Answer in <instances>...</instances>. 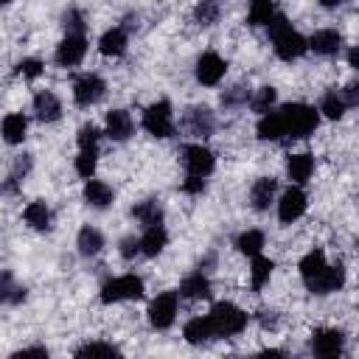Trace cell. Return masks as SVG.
I'll return each mask as SVG.
<instances>
[{
    "instance_id": "cell-1",
    "label": "cell",
    "mask_w": 359,
    "mask_h": 359,
    "mask_svg": "<svg viewBox=\"0 0 359 359\" xmlns=\"http://www.w3.org/2000/svg\"><path fill=\"white\" fill-rule=\"evenodd\" d=\"M266 31H269V39H272V45H275V53H278L283 62L300 59V56L309 50L306 39L289 25V20H286L283 14H272L269 22H266Z\"/></svg>"
},
{
    "instance_id": "cell-2",
    "label": "cell",
    "mask_w": 359,
    "mask_h": 359,
    "mask_svg": "<svg viewBox=\"0 0 359 359\" xmlns=\"http://www.w3.org/2000/svg\"><path fill=\"white\" fill-rule=\"evenodd\" d=\"M278 115H280L283 137H309L320 123L317 109L309 104H286L278 109Z\"/></svg>"
},
{
    "instance_id": "cell-3",
    "label": "cell",
    "mask_w": 359,
    "mask_h": 359,
    "mask_svg": "<svg viewBox=\"0 0 359 359\" xmlns=\"http://www.w3.org/2000/svg\"><path fill=\"white\" fill-rule=\"evenodd\" d=\"M208 317H210V325H213L216 337H236V334H241L247 328V314L238 306L227 303V300L216 303Z\"/></svg>"
},
{
    "instance_id": "cell-4",
    "label": "cell",
    "mask_w": 359,
    "mask_h": 359,
    "mask_svg": "<svg viewBox=\"0 0 359 359\" xmlns=\"http://www.w3.org/2000/svg\"><path fill=\"white\" fill-rule=\"evenodd\" d=\"M137 297H143V280L137 275H121V278H112L101 286V300L104 303L137 300Z\"/></svg>"
},
{
    "instance_id": "cell-5",
    "label": "cell",
    "mask_w": 359,
    "mask_h": 359,
    "mask_svg": "<svg viewBox=\"0 0 359 359\" xmlns=\"http://www.w3.org/2000/svg\"><path fill=\"white\" fill-rule=\"evenodd\" d=\"M143 129L154 137H168L174 135V115H171V104L168 101H154L151 107H146L143 112Z\"/></svg>"
},
{
    "instance_id": "cell-6",
    "label": "cell",
    "mask_w": 359,
    "mask_h": 359,
    "mask_svg": "<svg viewBox=\"0 0 359 359\" xmlns=\"http://www.w3.org/2000/svg\"><path fill=\"white\" fill-rule=\"evenodd\" d=\"M104 90H107V84H104L101 76L84 73V76L76 79V84H73V98H76L79 107H93V104H98V101L104 98Z\"/></svg>"
},
{
    "instance_id": "cell-7",
    "label": "cell",
    "mask_w": 359,
    "mask_h": 359,
    "mask_svg": "<svg viewBox=\"0 0 359 359\" xmlns=\"http://www.w3.org/2000/svg\"><path fill=\"white\" fill-rule=\"evenodd\" d=\"M182 165L194 177H208L213 171L216 160H213V151L210 149H205L202 143H191V146L182 149Z\"/></svg>"
},
{
    "instance_id": "cell-8",
    "label": "cell",
    "mask_w": 359,
    "mask_h": 359,
    "mask_svg": "<svg viewBox=\"0 0 359 359\" xmlns=\"http://www.w3.org/2000/svg\"><path fill=\"white\" fill-rule=\"evenodd\" d=\"M177 317V292H163L149 306V323L154 328H168Z\"/></svg>"
},
{
    "instance_id": "cell-9",
    "label": "cell",
    "mask_w": 359,
    "mask_h": 359,
    "mask_svg": "<svg viewBox=\"0 0 359 359\" xmlns=\"http://www.w3.org/2000/svg\"><path fill=\"white\" fill-rule=\"evenodd\" d=\"M345 348V334L337 328H320L311 334V353L314 356H339Z\"/></svg>"
},
{
    "instance_id": "cell-10",
    "label": "cell",
    "mask_w": 359,
    "mask_h": 359,
    "mask_svg": "<svg viewBox=\"0 0 359 359\" xmlns=\"http://www.w3.org/2000/svg\"><path fill=\"white\" fill-rule=\"evenodd\" d=\"M224 70H227L224 59H222L219 53H213V50H208V53H202V56L196 59V81L205 84V87L219 84L222 76H224Z\"/></svg>"
},
{
    "instance_id": "cell-11",
    "label": "cell",
    "mask_w": 359,
    "mask_h": 359,
    "mask_svg": "<svg viewBox=\"0 0 359 359\" xmlns=\"http://www.w3.org/2000/svg\"><path fill=\"white\" fill-rule=\"evenodd\" d=\"M213 126H216V121H213V112H210L208 107H191V109H185V115H182V129H185L188 135H194V137H208V135H213Z\"/></svg>"
},
{
    "instance_id": "cell-12",
    "label": "cell",
    "mask_w": 359,
    "mask_h": 359,
    "mask_svg": "<svg viewBox=\"0 0 359 359\" xmlns=\"http://www.w3.org/2000/svg\"><path fill=\"white\" fill-rule=\"evenodd\" d=\"M342 286H345V269H342V264H337V266H328L325 264V269L320 275H314V278L306 280V289L314 292V294H328V292H337Z\"/></svg>"
},
{
    "instance_id": "cell-13",
    "label": "cell",
    "mask_w": 359,
    "mask_h": 359,
    "mask_svg": "<svg viewBox=\"0 0 359 359\" xmlns=\"http://www.w3.org/2000/svg\"><path fill=\"white\" fill-rule=\"evenodd\" d=\"M303 213H306V194H303L297 185L286 188L283 196H280V202H278V219H280L283 224H292V222L300 219Z\"/></svg>"
},
{
    "instance_id": "cell-14",
    "label": "cell",
    "mask_w": 359,
    "mask_h": 359,
    "mask_svg": "<svg viewBox=\"0 0 359 359\" xmlns=\"http://www.w3.org/2000/svg\"><path fill=\"white\" fill-rule=\"evenodd\" d=\"M84 53H87V39H84V34H67V36L59 42V48H56V62H59L62 67H73V65H79V62L84 59Z\"/></svg>"
},
{
    "instance_id": "cell-15",
    "label": "cell",
    "mask_w": 359,
    "mask_h": 359,
    "mask_svg": "<svg viewBox=\"0 0 359 359\" xmlns=\"http://www.w3.org/2000/svg\"><path fill=\"white\" fill-rule=\"evenodd\" d=\"M306 45H309L314 53H320V56H331V53H337V50L342 48V34L334 31V28H323V31H317Z\"/></svg>"
},
{
    "instance_id": "cell-16",
    "label": "cell",
    "mask_w": 359,
    "mask_h": 359,
    "mask_svg": "<svg viewBox=\"0 0 359 359\" xmlns=\"http://www.w3.org/2000/svg\"><path fill=\"white\" fill-rule=\"evenodd\" d=\"M34 112H36L39 121L50 123V121H59V115H62V104H59V98H56L50 90H42V93L34 95Z\"/></svg>"
},
{
    "instance_id": "cell-17",
    "label": "cell",
    "mask_w": 359,
    "mask_h": 359,
    "mask_svg": "<svg viewBox=\"0 0 359 359\" xmlns=\"http://www.w3.org/2000/svg\"><path fill=\"white\" fill-rule=\"evenodd\" d=\"M137 241H140V252L149 255V258H154V255H160L163 247L168 244V233H165L163 224H151V227H146V233H143Z\"/></svg>"
},
{
    "instance_id": "cell-18",
    "label": "cell",
    "mask_w": 359,
    "mask_h": 359,
    "mask_svg": "<svg viewBox=\"0 0 359 359\" xmlns=\"http://www.w3.org/2000/svg\"><path fill=\"white\" fill-rule=\"evenodd\" d=\"M112 199H115V194H112V188H109L107 182L93 180V177L84 182V202H87V205H93V208H107V205H112Z\"/></svg>"
},
{
    "instance_id": "cell-19",
    "label": "cell",
    "mask_w": 359,
    "mask_h": 359,
    "mask_svg": "<svg viewBox=\"0 0 359 359\" xmlns=\"http://www.w3.org/2000/svg\"><path fill=\"white\" fill-rule=\"evenodd\" d=\"M132 135V118H129V112L126 109H112L109 115H107V137H112V140H126Z\"/></svg>"
},
{
    "instance_id": "cell-20",
    "label": "cell",
    "mask_w": 359,
    "mask_h": 359,
    "mask_svg": "<svg viewBox=\"0 0 359 359\" xmlns=\"http://www.w3.org/2000/svg\"><path fill=\"white\" fill-rule=\"evenodd\" d=\"M180 294L188 297V300H205V297H210V280L202 272H191L180 283Z\"/></svg>"
},
{
    "instance_id": "cell-21",
    "label": "cell",
    "mask_w": 359,
    "mask_h": 359,
    "mask_svg": "<svg viewBox=\"0 0 359 359\" xmlns=\"http://www.w3.org/2000/svg\"><path fill=\"white\" fill-rule=\"evenodd\" d=\"M275 191H278V182H275L272 177H261V180H255V185H252V191H250V202H252V208H255V210H266L269 202H272V196H275Z\"/></svg>"
},
{
    "instance_id": "cell-22",
    "label": "cell",
    "mask_w": 359,
    "mask_h": 359,
    "mask_svg": "<svg viewBox=\"0 0 359 359\" xmlns=\"http://www.w3.org/2000/svg\"><path fill=\"white\" fill-rule=\"evenodd\" d=\"M182 334H185V339L191 345H202V342H208V339L216 337L213 334V325H210V317H194V320H188L185 328H182Z\"/></svg>"
},
{
    "instance_id": "cell-23",
    "label": "cell",
    "mask_w": 359,
    "mask_h": 359,
    "mask_svg": "<svg viewBox=\"0 0 359 359\" xmlns=\"http://www.w3.org/2000/svg\"><path fill=\"white\" fill-rule=\"evenodd\" d=\"M286 171H289V177H292L297 185H303V182L311 177V171H314V157H311V154H306V151L292 154V157H289V163H286Z\"/></svg>"
},
{
    "instance_id": "cell-24",
    "label": "cell",
    "mask_w": 359,
    "mask_h": 359,
    "mask_svg": "<svg viewBox=\"0 0 359 359\" xmlns=\"http://www.w3.org/2000/svg\"><path fill=\"white\" fill-rule=\"evenodd\" d=\"M98 50L104 56H121L126 50V28H109L101 39H98Z\"/></svg>"
},
{
    "instance_id": "cell-25",
    "label": "cell",
    "mask_w": 359,
    "mask_h": 359,
    "mask_svg": "<svg viewBox=\"0 0 359 359\" xmlns=\"http://www.w3.org/2000/svg\"><path fill=\"white\" fill-rule=\"evenodd\" d=\"M3 137H6V143H22V137H25V129H28V121H25V115H20V112H11V115H6L3 118Z\"/></svg>"
},
{
    "instance_id": "cell-26",
    "label": "cell",
    "mask_w": 359,
    "mask_h": 359,
    "mask_svg": "<svg viewBox=\"0 0 359 359\" xmlns=\"http://www.w3.org/2000/svg\"><path fill=\"white\" fill-rule=\"evenodd\" d=\"M132 216H135L140 224H146V227L163 224V208L157 205V199H146V202L135 205V208H132Z\"/></svg>"
},
{
    "instance_id": "cell-27",
    "label": "cell",
    "mask_w": 359,
    "mask_h": 359,
    "mask_svg": "<svg viewBox=\"0 0 359 359\" xmlns=\"http://www.w3.org/2000/svg\"><path fill=\"white\" fill-rule=\"evenodd\" d=\"M76 244H79V252L81 255H98L101 252V247H104V236L95 230V227H81L79 230V238H76Z\"/></svg>"
},
{
    "instance_id": "cell-28",
    "label": "cell",
    "mask_w": 359,
    "mask_h": 359,
    "mask_svg": "<svg viewBox=\"0 0 359 359\" xmlns=\"http://www.w3.org/2000/svg\"><path fill=\"white\" fill-rule=\"evenodd\" d=\"M258 137L261 140H280L283 137V126H280V115L278 112H264L258 121Z\"/></svg>"
},
{
    "instance_id": "cell-29",
    "label": "cell",
    "mask_w": 359,
    "mask_h": 359,
    "mask_svg": "<svg viewBox=\"0 0 359 359\" xmlns=\"http://www.w3.org/2000/svg\"><path fill=\"white\" fill-rule=\"evenodd\" d=\"M22 216L34 230H50V210L45 202H31Z\"/></svg>"
},
{
    "instance_id": "cell-30",
    "label": "cell",
    "mask_w": 359,
    "mask_h": 359,
    "mask_svg": "<svg viewBox=\"0 0 359 359\" xmlns=\"http://www.w3.org/2000/svg\"><path fill=\"white\" fill-rule=\"evenodd\" d=\"M25 300V289L14 286V275L8 269L0 272V303H20Z\"/></svg>"
},
{
    "instance_id": "cell-31",
    "label": "cell",
    "mask_w": 359,
    "mask_h": 359,
    "mask_svg": "<svg viewBox=\"0 0 359 359\" xmlns=\"http://www.w3.org/2000/svg\"><path fill=\"white\" fill-rule=\"evenodd\" d=\"M323 269H325V252H323V250H311V252L303 255V261H300V275H303V280L320 275Z\"/></svg>"
},
{
    "instance_id": "cell-32",
    "label": "cell",
    "mask_w": 359,
    "mask_h": 359,
    "mask_svg": "<svg viewBox=\"0 0 359 359\" xmlns=\"http://www.w3.org/2000/svg\"><path fill=\"white\" fill-rule=\"evenodd\" d=\"M345 101H342V95L337 93V90H328L325 95H323V104H320V112L325 115V118H331V121H337V118H342L345 115Z\"/></svg>"
},
{
    "instance_id": "cell-33",
    "label": "cell",
    "mask_w": 359,
    "mask_h": 359,
    "mask_svg": "<svg viewBox=\"0 0 359 359\" xmlns=\"http://www.w3.org/2000/svg\"><path fill=\"white\" fill-rule=\"evenodd\" d=\"M236 247H238V252H244V255L252 258V255H258L261 247H264V233H261V230H247V233L238 236Z\"/></svg>"
},
{
    "instance_id": "cell-34",
    "label": "cell",
    "mask_w": 359,
    "mask_h": 359,
    "mask_svg": "<svg viewBox=\"0 0 359 359\" xmlns=\"http://www.w3.org/2000/svg\"><path fill=\"white\" fill-rule=\"evenodd\" d=\"M272 269H275V264H272L269 258H264L261 252H258V255H252V289H255V292L269 280Z\"/></svg>"
},
{
    "instance_id": "cell-35",
    "label": "cell",
    "mask_w": 359,
    "mask_h": 359,
    "mask_svg": "<svg viewBox=\"0 0 359 359\" xmlns=\"http://www.w3.org/2000/svg\"><path fill=\"white\" fill-rule=\"evenodd\" d=\"M196 25H213L219 20V0H199L194 8Z\"/></svg>"
},
{
    "instance_id": "cell-36",
    "label": "cell",
    "mask_w": 359,
    "mask_h": 359,
    "mask_svg": "<svg viewBox=\"0 0 359 359\" xmlns=\"http://www.w3.org/2000/svg\"><path fill=\"white\" fill-rule=\"evenodd\" d=\"M272 14H275L272 0H252L250 3V14H247V22L250 25H266Z\"/></svg>"
},
{
    "instance_id": "cell-37",
    "label": "cell",
    "mask_w": 359,
    "mask_h": 359,
    "mask_svg": "<svg viewBox=\"0 0 359 359\" xmlns=\"http://www.w3.org/2000/svg\"><path fill=\"white\" fill-rule=\"evenodd\" d=\"M95 165H98V151L95 149H81L79 157H76V174L90 180L95 174Z\"/></svg>"
},
{
    "instance_id": "cell-38",
    "label": "cell",
    "mask_w": 359,
    "mask_h": 359,
    "mask_svg": "<svg viewBox=\"0 0 359 359\" xmlns=\"http://www.w3.org/2000/svg\"><path fill=\"white\" fill-rule=\"evenodd\" d=\"M275 98H278V93H275V87H261L252 98H250V107L255 109V112H269L272 107H275Z\"/></svg>"
},
{
    "instance_id": "cell-39",
    "label": "cell",
    "mask_w": 359,
    "mask_h": 359,
    "mask_svg": "<svg viewBox=\"0 0 359 359\" xmlns=\"http://www.w3.org/2000/svg\"><path fill=\"white\" fill-rule=\"evenodd\" d=\"M76 356H121V351L107 342H87L76 351Z\"/></svg>"
},
{
    "instance_id": "cell-40",
    "label": "cell",
    "mask_w": 359,
    "mask_h": 359,
    "mask_svg": "<svg viewBox=\"0 0 359 359\" xmlns=\"http://www.w3.org/2000/svg\"><path fill=\"white\" fill-rule=\"evenodd\" d=\"M244 101H250V87H244V84H236L227 93H222V104L224 107H238Z\"/></svg>"
},
{
    "instance_id": "cell-41",
    "label": "cell",
    "mask_w": 359,
    "mask_h": 359,
    "mask_svg": "<svg viewBox=\"0 0 359 359\" xmlns=\"http://www.w3.org/2000/svg\"><path fill=\"white\" fill-rule=\"evenodd\" d=\"M62 22H65V31L67 34H84V17H81L79 8H67L65 17H62Z\"/></svg>"
},
{
    "instance_id": "cell-42",
    "label": "cell",
    "mask_w": 359,
    "mask_h": 359,
    "mask_svg": "<svg viewBox=\"0 0 359 359\" xmlns=\"http://www.w3.org/2000/svg\"><path fill=\"white\" fill-rule=\"evenodd\" d=\"M98 137H101L98 129H95L93 123H84V126L79 129V137H76V140H79V149H95V146H98Z\"/></svg>"
},
{
    "instance_id": "cell-43",
    "label": "cell",
    "mask_w": 359,
    "mask_h": 359,
    "mask_svg": "<svg viewBox=\"0 0 359 359\" xmlns=\"http://www.w3.org/2000/svg\"><path fill=\"white\" fill-rule=\"evenodd\" d=\"M17 70H20L25 79H36V76L42 73V62H39V59H22V62L17 65Z\"/></svg>"
},
{
    "instance_id": "cell-44",
    "label": "cell",
    "mask_w": 359,
    "mask_h": 359,
    "mask_svg": "<svg viewBox=\"0 0 359 359\" xmlns=\"http://www.w3.org/2000/svg\"><path fill=\"white\" fill-rule=\"evenodd\" d=\"M137 252H140V241H137V238H132V236L121 238V255H123V258H135Z\"/></svg>"
},
{
    "instance_id": "cell-45",
    "label": "cell",
    "mask_w": 359,
    "mask_h": 359,
    "mask_svg": "<svg viewBox=\"0 0 359 359\" xmlns=\"http://www.w3.org/2000/svg\"><path fill=\"white\" fill-rule=\"evenodd\" d=\"M182 191H185V194H202V191H205V177L188 174V180L182 182Z\"/></svg>"
},
{
    "instance_id": "cell-46",
    "label": "cell",
    "mask_w": 359,
    "mask_h": 359,
    "mask_svg": "<svg viewBox=\"0 0 359 359\" xmlns=\"http://www.w3.org/2000/svg\"><path fill=\"white\" fill-rule=\"evenodd\" d=\"M258 323H261L264 331H275V328H278V314L264 309V311H258Z\"/></svg>"
},
{
    "instance_id": "cell-47",
    "label": "cell",
    "mask_w": 359,
    "mask_h": 359,
    "mask_svg": "<svg viewBox=\"0 0 359 359\" xmlns=\"http://www.w3.org/2000/svg\"><path fill=\"white\" fill-rule=\"evenodd\" d=\"M28 168H31V157H28V154H22V157L14 163V174H11V177H14V180H22V177L28 174Z\"/></svg>"
},
{
    "instance_id": "cell-48",
    "label": "cell",
    "mask_w": 359,
    "mask_h": 359,
    "mask_svg": "<svg viewBox=\"0 0 359 359\" xmlns=\"http://www.w3.org/2000/svg\"><path fill=\"white\" fill-rule=\"evenodd\" d=\"M342 101H345V107L359 104V87H356V84H348V87H345V95H342Z\"/></svg>"
},
{
    "instance_id": "cell-49",
    "label": "cell",
    "mask_w": 359,
    "mask_h": 359,
    "mask_svg": "<svg viewBox=\"0 0 359 359\" xmlns=\"http://www.w3.org/2000/svg\"><path fill=\"white\" fill-rule=\"evenodd\" d=\"M31 353H36V356H48L45 348H22V351H17L14 356H31Z\"/></svg>"
},
{
    "instance_id": "cell-50",
    "label": "cell",
    "mask_w": 359,
    "mask_h": 359,
    "mask_svg": "<svg viewBox=\"0 0 359 359\" xmlns=\"http://www.w3.org/2000/svg\"><path fill=\"white\" fill-rule=\"evenodd\" d=\"M348 62H351V67H356V50L348 53Z\"/></svg>"
},
{
    "instance_id": "cell-51",
    "label": "cell",
    "mask_w": 359,
    "mask_h": 359,
    "mask_svg": "<svg viewBox=\"0 0 359 359\" xmlns=\"http://www.w3.org/2000/svg\"><path fill=\"white\" fill-rule=\"evenodd\" d=\"M320 3H323V6H328V8H331V6H339V3H342V0H320Z\"/></svg>"
},
{
    "instance_id": "cell-52",
    "label": "cell",
    "mask_w": 359,
    "mask_h": 359,
    "mask_svg": "<svg viewBox=\"0 0 359 359\" xmlns=\"http://www.w3.org/2000/svg\"><path fill=\"white\" fill-rule=\"evenodd\" d=\"M6 3H11V0H0V6H6Z\"/></svg>"
}]
</instances>
